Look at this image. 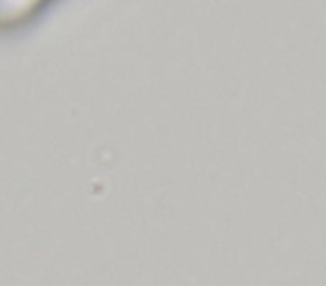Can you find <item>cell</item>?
Wrapping results in <instances>:
<instances>
[{"label":"cell","mask_w":326,"mask_h":286,"mask_svg":"<svg viewBox=\"0 0 326 286\" xmlns=\"http://www.w3.org/2000/svg\"><path fill=\"white\" fill-rule=\"evenodd\" d=\"M47 2L49 0H0V29L22 25Z\"/></svg>","instance_id":"cell-1"}]
</instances>
